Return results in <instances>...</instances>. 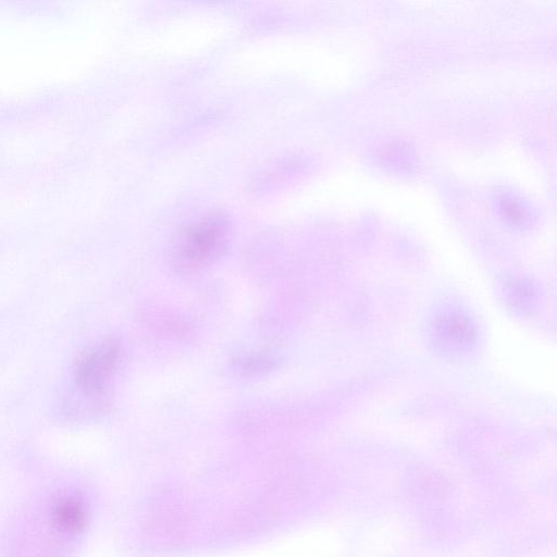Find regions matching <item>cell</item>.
<instances>
[{
  "label": "cell",
  "instance_id": "obj_1",
  "mask_svg": "<svg viewBox=\"0 0 557 557\" xmlns=\"http://www.w3.org/2000/svg\"><path fill=\"white\" fill-rule=\"evenodd\" d=\"M231 239L229 219L220 213L193 222L179 235L175 264L184 275H193L213 265L225 254Z\"/></svg>",
  "mask_w": 557,
  "mask_h": 557
},
{
  "label": "cell",
  "instance_id": "obj_2",
  "mask_svg": "<svg viewBox=\"0 0 557 557\" xmlns=\"http://www.w3.org/2000/svg\"><path fill=\"white\" fill-rule=\"evenodd\" d=\"M430 337L440 352L461 356L475 348L478 330L465 313L457 309H445L432 319Z\"/></svg>",
  "mask_w": 557,
  "mask_h": 557
},
{
  "label": "cell",
  "instance_id": "obj_3",
  "mask_svg": "<svg viewBox=\"0 0 557 557\" xmlns=\"http://www.w3.org/2000/svg\"><path fill=\"white\" fill-rule=\"evenodd\" d=\"M119 361V346L107 341L86 354L79 363L77 382L80 390L89 396H96L113 377Z\"/></svg>",
  "mask_w": 557,
  "mask_h": 557
},
{
  "label": "cell",
  "instance_id": "obj_4",
  "mask_svg": "<svg viewBox=\"0 0 557 557\" xmlns=\"http://www.w3.org/2000/svg\"><path fill=\"white\" fill-rule=\"evenodd\" d=\"M504 295L507 305L518 314H528L537 302V291L528 280L517 278L507 282Z\"/></svg>",
  "mask_w": 557,
  "mask_h": 557
},
{
  "label": "cell",
  "instance_id": "obj_5",
  "mask_svg": "<svg viewBox=\"0 0 557 557\" xmlns=\"http://www.w3.org/2000/svg\"><path fill=\"white\" fill-rule=\"evenodd\" d=\"M276 358L268 354H252L239 358L233 368L241 376L253 377L264 375L276 367Z\"/></svg>",
  "mask_w": 557,
  "mask_h": 557
},
{
  "label": "cell",
  "instance_id": "obj_6",
  "mask_svg": "<svg viewBox=\"0 0 557 557\" xmlns=\"http://www.w3.org/2000/svg\"><path fill=\"white\" fill-rule=\"evenodd\" d=\"M501 207L504 216L511 224L518 228L527 227L531 222L529 210L517 201L516 198L505 196L502 198Z\"/></svg>",
  "mask_w": 557,
  "mask_h": 557
},
{
  "label": "cell",
  "instance_id": "obj_7",
  "mask_svg": "<svg viewBox=\"0 0 557 557\" xmlns=\"http://www.w3.org/2000/svg\"><path fill=\"white\" fill-rule=\"evenodd\" d=\"M59 523L69 529H80L85 524V512L83 506L77 502H67L59 506Z\"/></svg>",
  "mask_w": 557,
  "mask_h": 557
}]
</instances>
